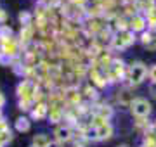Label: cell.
Instances as JSON below:
<instances>
[{"mask_svg": "<svg viewBox=\"0 0 156 147\" xmlns=\"http://www.w3.org/2000/svg\"><path fill=\"white\" fill-rule=\"evenodd\" d=\"M127 80L132 87H139L147 80V64L142 61H134L128 66Z\"/></svg>", "mask_w": 156, "mask_h": 147, "instance_id": "1", "label": "cell"}, {"mask_svg": "<svg viewBox=\"0 0 156 147\" xmlns=\"http://www.w3.org/2000/svg\"><path fill=\"white\" fill-rule=\"evenodd\" d=\"M135 42H137V35L127 28V29L116 31V35L111 38V47L115 50L122 52V50H125V49H128V47H132Z\"/></svg>", "mask_w": 156, "mask_h": 147, "instance_id": "2", "label": "cell"}, {"mask_svg": "<svg viewBox=\"0 0 156 147\" xmlns=\"http://www.w3.org/2000/svg\"><path fill=\"white\" fill-rule=\"evenodd\" d=\"M130 113L132 116L137 119H146L149 118V114L153 113V104H151L146 97H135L134 101L130 102Z\"/></svg>", "mask_w": 156, "mask_h": 147, "instance_id": "3", "label": "cell"}, {"mask_svg": "<svg viewBox=\"0 0 156 147\" xmlns=\"http://www.w3.org/2000/svg\"><path fill=\"white\" fill-rule=\"evenodd\" d=\"M95 132H97V142H106L109 138H113L115 135V126H113L109 121H102L95 126Z\"/></svg>", "mask_w": 156, "mask_h": 147, "instance_id": "4", "label": "cell"}, {"mask_svg": "<svg viewBox=\"0 0 156 147\" xmlns=\"http://www.w3.org/2000/svg\"><path fill=\"white\" fill-rule=\"evenodd\" d=\"M73 138V130L68 126V125H59L54 128V140L59 142V144H68V142H71Z\"/></svg>", "mask_w": 156, "mask_h": 147, "instance_id": "5", "label": "cell"}, {"mask_svg": "<svg viewBox=\"0 0 156 147\" xmlns=\"http://www.w3.org/2000/svg\"><path fill=\"white\" fill-rule=\"evenodd\" d=\"M128 29H130V31H134L135 35L146 31V29H147V21H146V16H144V14H134V17L130 19Z\"/></svg>", "mask_w": 156, "mask_h": 147, "instance_id": "6", "label": "cell"}, {"mask_svg": "<svg viewBox=\"0 0 156 147\" xmlns=\"http://www.w3.org/2000/svg\"><path fill=\"white\" fill-rule=\"evenodd\" d=\"M123 73H125V68H123L122 61H113L111 64H109V78H111V81L122 80Z\"/></svg>", "mask_w": 156, "mask_h": 147, "instance_id": "7", "label": "cell"}, {"mask_svg": "<svg viewBox=\"0 0 156 147\" xmlns=\"http://www.w3.org/2000/svg\"><path fill=\"white\" fill-rule=\"evenodd\" d=\"M50 142H52V138L47 133H37L31 138V147H49Z\"/></svg>", "mask_w": 156, "mask_h": 147, "instance_id": "8", "label": "cell"}, {"mask_svg": "<svg viewBox=\"0 0 156 147\" xmlns=\"http://www.w3.org/2000/svg\"><path fill=\"white\" fill-rule=\"evenodd\" d=\"M14 128H16V132H19V133L30 132V128H31V121H30L28 116H19V118L16 119V123H14Z\"/></svg>", "mask_w": 156, "mask_h": 147, "instance_id": "9", "label": "cell"}, {"mask_svg": "<svg viewBox=\"0 0 156 147\" xmlns=\"http://www.w3.org/2000/svg\"><path fill=\"white\" fill-rule=\"evenodd\" d=\"M47 113H49V108H47L45 104H37L35 109L31 111V116H33L35 119H44L45 116H47Z\"/></svg>", "mask_w": 156, "mask_h": 147, "instance_id": "10", "label": "cell"}, {"mask_svg": "<svg viewBox=\"0 0 156 147\" xmlns=\"http://www.w3.org/2000/svg\"><path fill=\"white\" fill-rule=\"evenodd\" d=\"M95 114H97V116H101V118H102V121H108V119L113 116V109H111V106L102 104V106L95 111Z\"/></svg>", "mask_w": 156, "mask_h": 147, "instance_id": "11", "label": "cell"}, {"mask_svg": "<svg viewBox=\"0 0 156 147\" xmlns=\"http://www.w3.org/2000/svg\"><path fill=\"white\" fill-rule=\"evenodd\" d=\"M147 80H149V85H156V62L147 68Z\"/></svg>", "mask_w": 156, "mask_h": 147, "instance_id": "12", "label": "cell"}, {"mask_svg": "<svg viewBox=\"0 0 156 147\" xmlns=\"http://www.w3.org/2000/svg\"><path fill=\"white\" fill-rule=\"evenodd\" d=\"M146 49H147V50H151V52H154V50H156V35L153 36V40H151L149 43L146 45Z\"/></svg>", "mask_w": 156, "mask_h": 147, "instance_id": "13", "label": "cell"}, {"mask_svg": "<svg viewBox=\"0 0 156 147\" xmlns=\"http://www.w3.org/2000/svg\"><path fill=\"white\" fill-rule=\"evenodd\" d=\"M149 95L156 101V85H149Z\"/></svg>", "mask_w": 156, "mask_h": 147, "instance_id": "14", "label": "cell"}, {"mask_svg": "<svg viewBox=\"0 0 156 147\" xmlns=\"http://www.w3.org/2000/svg\"><path fill=\"white\" fill-rule=\"evenodd\" d=\"M4 106H5V97H4V94L0 92V111L4 109Z\"/></svg>", "mask_w": 156, "mask_h": 147, "instance_id": "15", "label": "cell"}, {"mask_svg": "<svg viewBox=\"0 0 156 147\" xmlns=\"http://www.w3.org/2000/svg\"><path fill=\"white\" fill-rule=\"evenodd\" d=\"M49 147H64V145H62V144H59V142H56V140H52L49 144Z\"/></svg>", "mask_w": 156, "mask_h": 147, "instance_id": "16", "label": "cell"}, {"mask_svg": "<svg viewBox=\"0 0 156 147\" xmlns=\"http://www.w3.org/2000/svg\"><path fill=\"white\" fill-rule=\"evenodd\" d=\"M75 147H85V145H80V144H78V145H75Z\"/></svg>", "mask_w": 156, "mask_h": 147, "instance_id": "17", "label": "cell"}, {"mask_svg": "<svg viewBox=\"0 0 156 147\" xmlns=\"http://www.w3.org/2000/svg\"><path fill=\"white\" fill-rule=\"evenodd\" d=\"M118 147H128V145H118Z\"/></svg>", "mask_w": 156, "mask_h": 147, "instance_id": "18", "label": "cell"}, {"mask_svg": "<svg viewBox=\"0 0 156 147\" xmlns=\"http://www.w3.org/2000/svg\"><path fill=\"white\" fill-rule=\"evenodd\" d=\"M154 126H156V121H154Z\"/></svg>", "mask_w": 156, "mask_h": 147, "instance_id": "19", "label": "cell"}]
</instances>
